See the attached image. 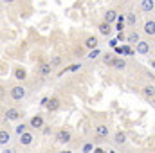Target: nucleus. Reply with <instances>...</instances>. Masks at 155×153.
<instances>
[{"mask_svg":"<svg viewBox=\"0 0 155 153\" xmlns=\"http://www.w3.org/2000/svg\"><path fill=\"white\" fill-rule=\"evenodd\" d=\"M24 96H25V88H24V86L18 85V86H13V88H11V97H13V99L18 101V99H22Z\"/></svg>","mask_w":155,"mask_h":153,"instance_id":"1","label":"nucleus"},{"mask_svg":"<svg viewBox=\"0 0 155 153\" xmlns=\"http://www.w3.org/2000/svg\"><path fill=\"white\" fill-rule=\"evenodd\" d=\"M18 117H20V112H18L16 108H9V110L5 112V119H7V121H16Z\"/></svg>","mask_w":155,"mask_h":153,"instance_id":"2","label":"nucleus"},{"mask_svg":"<svg viewBox=\"0 0 155 153\" xmlns=\"http://www.w3.org/2000/svg\"><path fill=\"white\" fill-rule=\"evenodd\" d=\"M58 108H60V99H56V97L49 99V103H47V110H49V112H54V110H58Z\"/></svg>","mask_w":155,"mask_h":153,"instance_id":"3","label":"nucleus"},{"mask_svg":"<svg viewBox=\"0 0 155 153\" xmlns=\"http://www.w3.org/2000/svg\"><path fill=\"white\" fill-rule=\"evenodd\" d=\"M153 7H155L153 0H143V2H141V9H143V11H153Z\"/></svg>","mask_w":155,"mask_h":153,"instance_id":"4","label":"nucleus"},{"mask_svg":"<svg viewBox=\"0 0 155 153\" xmlns=\"http://www.w3.org/2000/svg\"><path fill=\"white\" fill-rule=\"evenodd\" d=\"M58 141H60V142H69V141H71V132L61 130V132L58 133Z\"/></svg>","mask_w":155,"mask_h":153,"instance_id":"5","label":"nucleus"},{"mask_svg":"<svg viewBox=\"0 0 155 153\" xmlns=\"http://www.w3.org/2000/svg\"><path fill=\"white\" fill-rule=\"evenodd\" d=\"M114 20H117V15L114 9H108L107 13H105V22H108V24H112Z\"/></svg>","mask_w":155,"mask_h":153,"instance_id":"6","label":"nucleus"},{"mask_svg":"<svg viewBox=\"0 0 155 153\" xmlns=\"http://www.w3.org/2000/svg\"><path fill=\"white\" fill-rule=\"evenodd\" d=\"M148 50H150V45H148L146 41H139V43H137V52H139V54H146Z\"/></svg>","mask_w":155,"mask_h":153,"instance_id":"7","label":"nucleus"},{"mask_svg":"<svg viewBox=\"0 0 155 153\" xmlns=\"http://www.w3.org/2000/svg\"><path fill=\"white\" fill-rule=\"evenodd\" d=\"M20 142H22V144H25V146H27V144H31V142H33V135H31V133H27V132H25V133H22V135H20Z\"/></svg>","mask_w":155,"mask_h":153,"instance_id":"8","label":"nucleus"},{"mask_svg":"<svg viewBox=\"0 0 155 153\" xmlns=\"http://www.w3.org/2000/svg\"><path fill=\"white\" fill-rule=\"evenodd\" d=\"M144 31H146L148 34H155V22L153 20H148V22L144 24Z\"/></svg>","mask_w":155,"mask_h":153,"instance_id":"9","label":"nucleus"},{"mask_svg":"<svg viewBox=\"0 0 155 153\" xmlns=\"http://www.w3.org/2000/svg\"><path fill=\"white\" fill-rule=\"evenodd\" d=\"M41 124H43V119H41L40 115H36V117L31 119V126H33V128H41Z\"/></svg>","mask_w":155,"mask_h":153,"instance_id":"10","label":"nucleus"},{"mask_svg":"<svg viewBox=\"0 0 155 153\" xmlns=\"http://www.w3.org/2000/svg\"><path fill=\"white\" fill-rule=\"evenodd\" d=\"M96 132H97V135H99V137H105V135H108V128H107L105 124H99Z\"/></svg>","mask_w":155,"mask_h":153,"instance_id":"11","label":"nucleus"},{"mask_svg":"<svg viewBox=\"0 0 155 153\" xmlns=\"http://www.w3.org/2000/svg\"><path fill=\"white\" fill-rule=\"evenodd\" d=\"M99 31H101L103 34H108V33H110V24H108V22H103V24L99 25Z\"/></svg>","mask_w":155,"mask_h":153,"instance_id":"12","label":"nucleus"},{"mask_svg":"<svg viewBox=\"0 0 155 153\" xmlns=\"http://www.w3.org/2000/svg\"><path fill=\"white\" fill-rule=\"evenodd\" d=\"M144 96H148V97H152V96H155V88L152 86V85H148V86H144Z\"/></svg>","mask_w":155,"mask_h":153,"instance_id":"13","label":"nucleus"},{"mask_svg":"<svg viewBox=\"0 0 155 153\" xmlns=\"http://www.w3.org/2000/svg\"><path fill=\"white\" fill-rule=\"evenodd\" d=\"M87 47H88V49H96V47H97V38H94V36L88 38L87 40Z\"/></svg>","mask_w":155,"mask_h":153,"instance_id":"14","label":"nucleus"},{"mask_svg":"<svg viewBox=\"0 0 155 153\" xmlns=\"http://www.w3.org/2000/svg\"><path fill=\"white\" fill-rule=\"evenodd\" d=\"M40 72H41V74H49V72H51V65L41 63V65H40Z\"/></svg>","mask_w":155,"mask_h":153,"instance_id":"15","label":"nucleus"},{"mask_svg":"<svg viewBox=\"0 0 155 153\" xmlns=\"http://www.w3.org/2000/svg\"><path fill=\"white\" fill-rule=\"evenodd\" d=\"M7 141H9V133L2 130V132H0V142H2V144H5Z\"/></svg>","mask_w":155,"mask_h":153,"instance_id":"16","label":"nucleus"},{"mask_svg":"<svg viewBox=\"0 0 155 153\" xmlns=\"http://www.w3.org/2000/svg\"><path fill=\"white\" fill-rule=\"evenodd\" d=\"M112 65H114L116 69H124V67H126L123 60H114V61H112Z\"/></svg>","mask_w":155,"mask_h":153,"instance_id":"17","label":"nucleus"},{"mask_svg":"<svg viewBox=\"0 0 155 153\" xmlns=\"http://www.w3.org/2000/svg\"><path fill=\"white\" fill-rule=\"evenodd\" d=\"M124 141H126V135H124V133H117L116 135V142L117 144H123Z\"/></svg>","mask_w":155,"mask_h":153,"instance_id":"18","label":"nucleus"},{"mask_svg":"<svg viewBox=\"0 0 155 153\" xmlns=\"http://www.w3.org/2000/svg\"><path fill=\"white\" fill-rule=\"evenodd\" d=\"M128 41H132V43H139V34H137V33H132V34L128 36Z\"/></svg>","mask_w":155,"mask_h":153,"instance_id":"19","label":"nucleus"},{"mask_svg":"<svg viewBox=\"0 0 155 153\" xmlns=\"http://www.w3.org/2000/svg\"><path fill=\"white\" fill-rule=\"evenodd\" d=\"M15 76H16V79H24V77H25V70H24V69H18V70L15 72Z\"/></svg>","mask_w":155,"mask_h":153,"instance_id":"20","label":"nucleus"},{"mask_svg":"<svg viewBox=\"0 0 155 153\" xmlns=\"http://www.w3.org/2000/svg\"><path fill=\"white\" fill-rule=\"evenodd\" d=\"M99 52H101L99 49H92V52L88 54V58H90V60H94V58H97V56H99Z\"/></svg>","mask_w":155,"mask_h":153,"instance_id":"21","label":"nucleus"},{"mask_svg":"<svg viewBox=\"0 0 155 153\" xmlns=\"http://www.w3.org/2000/svg\"><path fill=\"white\" fill-rule=\"evenodd\" d=\"M126 22H128V24H135V15H132V13H130V15L126 16Z\"/></svg>","mask_w":155,"mask_h":153,"instance_id":"22","label":"nucleus"},{"mask_svg":"<svg viewBox=\"0 0 155 153\" xmlns=\"http://www.w3.org/2000/svg\"><path fill=\"white\" fill-rule=\"evenodd\" d=\"M16 133H20V135H22V133H25V126H24V124L16 126Z\"/></svg>","mask_w":155,"mask_h":153,"instance_id":"23","label":"nucleus"},{"mask_svg":"<svg viewBox=\"0 0 155 153\" xmlns=\"http://www.w3.org/2000/svg\"><path fill=\"white\" fill-rule=\"evenodd\" d=\"M67 70H71V72H76V70H79V65H78V63H74V65H71Z\"/></svg>","mask_w":155,"mask_h":153,"instance_id":"24","label":"nucleus"},{"mask_svg":"<svg viewBox=\"0 0 155 153\" xmlns=\"http://www.w3.org/2000/svg\"><path fill=\"white\" fill-rule=\"evenodd\" d=\"M90 150H92V146H90V144H85V148H83V151H85V153H88Z\"/></svg>","mask_w":155,"mask_h":153,"instance_id":"25","label":"nucleus"},{"mask_svg":"<svg viewBox=\"0 0 155 153\" xmlns=\"http://www.w3.org/2000/svg\"><path fill=\"white\" fill-rule=\"evenodd\" d=\"M123 27H124V22H119L117 24V31H123Z\"/></svg>","mask_w":155,"mask_h":153,"instance_id":"26","label":"nucleus"},{"mask_svg":"<svg viewBox=\"0 0 155 153\" xmlns=\"http://www.w3.org/2000/svg\"><path fill=\"white\" fill-rule=\"evenodd\" d=\"M58 63H60V58H54V60L51 61V65H58Z\"/></svg>","mask_w":155,"mask_h":153,"instance_id":"27","label":"nucleus"},{"mask_svg":"<svg viewBox=\"0 0 155 153\" xmlns=\"http://www.w3.org/2000/svg\"><path fill=\"white\" fill-rule=\"evenodd\" d=\"M94 153H105V151H103L101 148H96V150H94Z\"/></svg>","mask_w":155,"mask_h":153,"instance_id":"28","label":"nucleus"},{"mask_svg":"<svg viewBox=\"0 0 155 153\" xmlns=\"http://www.w3.org/2000/svg\"><path fill=\"white\" fill-rule=\"evenodd\" d=\"M152 67H155V61H153V63H152Z\"/></svg>","mask_w":155,"mask_h":153,"instance_id":"29","label":"nucleus"},{"mask_svg":"<svg viewBox=\"0 0 155 153\" xmlns=\"http://www.w3.org/2000/svg\"><path fill=\"white\" fill-rule=\"evenodd\" d=\"M5 2H13V0H5Z\"/></svg>","mask_w":155,"mask_h":153,"instance_id":"30","label":"nucleus"},{"mask_svg":"<svg viewBox=\"0 0 155 153\" xmlns=\"http://www.w3.org/2000/svg\"><path fill=\"white\" fill-rule=\"evenodd\" d=\"M63 153H71V151H63Z\"/></svg>","mask_w":155,"mask_h":153,"instance_id":"31","label":"nucleus"},{"mask_svg":"<svg viewBox=\"0 0 155 153\" xmlns=\"http://www.w3.org/2000/svg\"><path fill=\"white\" fill-rule=\"evenodd\" d=\"M4 153H11V151H4Z\"/></svg>","mask_w":155,"mask_h":153,"instance_id":"32","label":"nucleus"},{"mask_svg":"<svg viewBox=\"0 0 155 153\" xmlns=\"http://www.w3.org/2000/svg\"><path fill=\"white\" fill-rule=\"evenodd\" d=\"M110 153H116V151H110Z\"/></svg>","mask_w":155,"mask_h":153,"instance_id":"33","label":"nucleus"},{"mask_svg":"<svg viewBox=\"0 0 155 153\" xmlns=\"http://www.w3.org/2000/svg\"><path fill=\"white\" fill-rule=\"evenodd\" d=\"M153 105H155V99H153Z\"/></svg>","mask_w":155,"mask_h":153,"instance_id":"34","label":"nucleus"}]
</instances>
